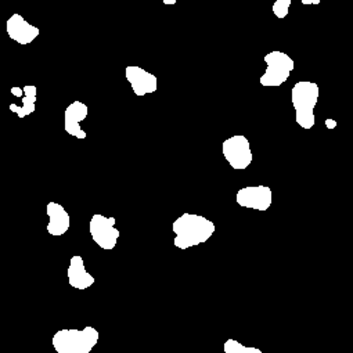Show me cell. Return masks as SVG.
<instances>
[{
  "mask_svg": "<svg viewBox=\"0 0 353 353\" xmlns=\"http://www.w3.org/2000/svg\"><path fill=\"white\" fill-rule=\"evenodd\" d=\"M174 233L173 244L179 250H188L207 243L215 233L216 226L205 216L196 214H183L172 225Z\"/></svg>",
  "mask_w": 353,
  "mask_h": 353,
  "instance_id": "1",
  "label": "cell"
},
{
  "mask_svg": "<svg viewBox=\"0 0 353 353\" xmlns=\"http://www.w3.org/2000/svg\"><path fill=\"white\" fill-rule=\"evenodd\" d=\"M320 88L316 82L299 81L291 90V100L295 110V121L302 129H312L316 123L314 107L319 101Z\"/></svg>",
  "mask_w": 353,
  "mask_h": 353,
  "instance_id": "2",
  "label": "cell"
},
{
  "mask_svg": "<svg viewBox=\"0 0 353 353\" xmlns=\"http://www.w3.org/2000/svg\"><path fill=\"white\" fill-rule=\"evenodd\" d=\"M99 338V331L92 325L83 330L64 328L53 335L52 345L57 353H90Z\"/></svg>",
  "mask_w": 353,
  "mask_h": 353,
  "instance_id": "3",
  "label": "cell"
},
{
  "mask_svg": "<svg viewBox=\"0 0 353 353\" xmlns=\"http://www.w3.org/2000/svg\"><path fill=\"white\" fill-rule=\"evenodd\" d=\"M266 71L261 77L259 83L263 88H279L290 78L295 68V61L284 52L273 50L265 56Z\"/></svg>",
  "mask_w": 353,
  "mask_h": 353,
  "instance_id": "4",
  "label": "cell"
},
{
  "mask_svg": "<svg viewBox=\"0 0 353 353\" xmlns=\"http://www.w3.org/2000/svg\"><path fill=\"white\" fill-rule=\"evenodd\" d=\"M115 218H107L101 214H96L90 219L89 232L92 240L104 251H111L117 247L121 232L115 228Z\"/></svg>",
  "mask_w": 353,
  "mask_h": 353,
  "instance_id": "5",
  "label": "cell"
},
{
  "mask_svg": "<svg viewBox=\"0 0 353 353\" xmlns=\"http://www.w3.org/2000/svg\"><path fill=\"white\" fill-rule=\"evenodd\" d=\"M222 152L229 165L236 170L247 169L254 159L250 140L243 134H236L226 139L222 144Z\"/></svg>",
  "mask_w": 353,
  "mask_h": 353,
  "instance_id": "6",
  "label": "cell"
},
{
  "mask_svg": "<svg viewBox=\"0 0 353 353\" xmlns=\"http://www.w3.org/2000/svg\"><path fill=\"white\" fill-rule=\"evenodd\" d=\"M236 201L243 208L265 212L270 208L273 203V193L272 189L268 186L244 188L237 192Z\"/></svg>",
  "mask_w": 353,
  "mask_h": 353,
  "instance_id": "7",
  "label": "cell"
},
{
  "mask_svg": "<svg viewBox=\"0 0 353 353\" xmlns=\"http://www.w3.org/2000/svg\"><path fill=\"white\" fill-rule=\"evenodd\" d=\"M125 77L132 86L133 93L137 97L155 93L158 89V79L154 74L143 70L139 65H128L125 68Z\"/></svg>",
  "mask_w": 353,
  "mask_h": 353,
  "instance_id": "8",
  "label": "cell"
},
{
  "mask_svg": "<svg viewBox=\"0 0 353 353\" xmlns=\"http://www.w3.org/2000/svg\"><path fill=\"white\" fill-rule=\"evenodd\" d=\"M6 31L8 35L12 41L26 46L32 43L41 34V30L35 26H31L30 23L26 21V19L20 14H13L6 24Z\"/></svg>",
  "mask_w": 353,
  "mask_h": 353,
  "instance_id": "9",
  "label": "cell"
},
{
  "mask_svg": "<svg viewBox=\"0 0 353 353\" xmlns=\"http://www.w3.org/2000/svg\"><path fill=\"white\" fill-rule=\"evenodd\" d=\"M89 112V108L85 103L82 101H74L65 108L64 114V128L65 132L70 136H74L77 139H86V132L81 128V122L86 119Z\"/></svg>",
  "mask_w": 353,
  "mask_h": 353,
  "instance_id": "10",
  "label": "cell"
},
{
  "mask_svg": "<svg viewBox=\"0 0 353 353\" xmlns=\"http://www.w3.org/2000/svg\"><path fill=\"white\" fill-rule=\"evenodd\" d=\"M46 214L49 216V223L46 230L54 237L64 236L71 226V218L67 210L59 203H49L46 207Z\"/></svg>",
  "mask_w": 353,
  "mask_h": 353,
  "instance_id": "11",
  "label": "cell"
},
{
  "mask_svg": "<svg viewBox=\"0 0 353 353\" xmlns=\"http://www.w3.org/2000/svg\"><path fill=\"white\" fill-rule=\"evenodd\" d=\"M67 276H68V284L75 290H88L96 283L94 277L86 270L85 261L81 255H74L71 258Z\"/></svg>",
  "mask_w": 353,
  "mask_h": 353,
  "instance_id": "12",
  "label": "cell"
},
{
  "mask_svg": "<svg viewBox=\"0 0 353 353\" xmlns=\"http://www.w3.org/2000/svg\"><path fill=\"white\" fill-rule=\"evenodd\" d=\"M24 89V97L23 100V105H17V104H10V111L17 114L19 118H26L31 114H34L37 111V96H38V89L34 85H27L23 88Z\"/></svg>",
  "mask_w": 353,
  "mask_h": 353,
  "instance_id": "13",
  "label": "cell"
},
{
  "mask_svg": "<svg viewBox=\"0 0 353 353\" xmlns=\"http://www.w3.org/2000/svg\"><path fill=\"white\" fill-rule=\"evenodd\" d=\"M225 353H262L261 349L254 347V346H245L241 342L236 339H228L223 345Z\"/></svg>",
  "mask_w": 353,
  "mask_h": 353,
  "instance_id": "14",
  "label": "cell"
},
{
  "mask_svg": "<svg viewBox=\"0 0 353 353\" xmlns=\"http://www.w3.org/2000/svg\"><path fill=\"white\" fill-rule=\"evenodd\" d=\"M292 3V0H276V2L273 3V14L283 20L288 16V12H290V6Z\"/></svg>",
  "mask_w": 353,
  "mask_h": 353,
  "instance_id": "15",
  "label": "cell"
},
{
  "mask_svg": "<svg viewBox=\"0 0 353 353\" xmlns=\"http://www.w3.org/2000/svg\"><path fill=\"white\" fill-rule=\"evenodd\" d=\"M12 94L14 96V97H19V99H23L24 97V89H21V88H12Z\"/></svg>",
  "mask_w": 353,
  "mask_h": 353,
  "instance_id": "16",
  "label": "cell"
},
{
  "mask_svg": "<svg viewBox=\"0 0 353 353\" xmlns=\"http://www.w3.org/2000/svg\"><path fill=\"white\" fill-rule=\"evenodd\" d=\"M325 126H327L328 129H334V128L336 126V122H335L334 119H325Z\"/></svg>",
  "mask_w": 353,
  "mask_h": 353,
  "instance_id": "17",
  "label": "cell"
},
{
  "mask_svg": "<svg viewBox=\"0 0 353 353\" xmlns=\"http://www.w3.org/2000/svg\"><path fill=\"white\" fill-rule=\"evenodd\" d=\"M320 0H302V5H319Z\"/></svg>",
  "mask_w": 353,
  "mask_h": 353,
  "instance_id": "18",
  "label": "cell"
},
{
  "mask_svg": "<svg viewBox=\"0 0 353 353\" xmlns=\"http://www.w3.org/2000/svg\"><path fill=\"white\" fill-rule=\"evenodd\" d=\"M163 5H176V0H163Z\"/></svg>",
  "mask_w": 353,
  "mask_h": 353,
  "instance_id": "19",
  "label": "cell"
}]
</instances>
